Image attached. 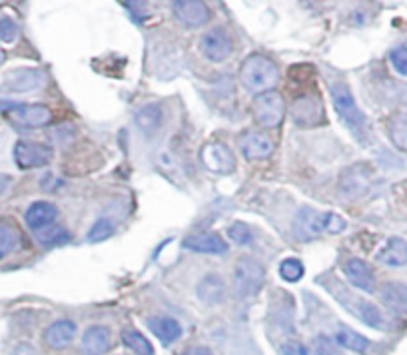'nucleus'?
Wrapping results in <instances>:
<instances>
[{"label":"nucleus","mask_w":407,"mask_h":355,"mask_svg":"<svg viewBox=\"0 0 407 355\" xmlns=\"http://www.w3.org/2000/svg\"><path fill=\"white\" fill-rule=\"evenodd\" d=\"M241 86L252 94H264L270 92L280 80V70L276 62L264 54H250L241 62L240 68Z\"/></svg>","instance_id":"nucleus-1"},{"label":"nucleus","mask_w":407,"mask_h":355,"mask_svg":"<svg viewBox=\"0 0 407 355\" xmlns=\"http://www.w3.org/2000/svg\"><path fill=\"white\" fill-rule=\"evenodd\" d=\"M330 94H332L333 108H335L337 116L342 118V122L346 124L360 142H365L367 140V122H365L363 112L353 100V94H351L349 86L344 82H333L330 86Z\"/></svg>","instance_id":"nucleus-2"},{"label":"nucleus","mask_w":407,"mask_h":355,"mask_svg":"<svg viewBox=\"0 0 407 355\" xmlns=\"http://www.w3.org/2000/svg\"><path fill=\"white\" fill-rule=\"evenodd\" d=\"M344 228H346V220L340 218L337 214L316 212L312 207H302L294 220V232L300 239H312V237L319 236L321 232L337 234Z\"/></svg>","instance_id":"nucleus-3"},{"label":"nucleus","mask_w":407,"mask_h":355,"mask_svg":"<svg viewBox=\"0 0 407 355\" xmlns=\"http://www.w3.org/2000/svg\"><path fill=\"white\" fill-rule=\"evenodd\" d=\"M374 184V170L369 164H353L342 172L337 182V194L344 200H360L369 192Z\"/></svg>","instance_id":"nucleus-4"},{"label":"nucleus","mask_w":407,"mask_h":355,"mask_svg":"<svg viewBox=\"0 0 407 355\" xmlns=\"http://www.w3.org/2000/svg\"><path fill=\"white\" fill-rule=\"evenodd\" d=\"M266 269L256 258H241L234 269V292L238 297H252L264 287Z\"/></svg>","instance_id":"nucleus-5"},{"label":"nucleus","mask_w":407,"mask_h":355,"mask_svg":"<svg viewBox=\"0 0 407 355\" xmlns=\"http://www.w3.org/2000/svg\"><path fill=\"white\" fill-rule=\"evenodd\" d=\"M252 114L260 126L264 128H276L282 124L284 114H286V104H284V96L276 90L257 94L256 100L252 104Z\"/></svg>","instance_id":"nucleus-6"},{"label":"nucleus","mask_w":407,"mask_h":355,"mask_svg":"<svg viewBox=\"0 0 407 355\" xmlns=\"http://www.w3.org/2000/svg\"><path fill=\"white\" fill-rule=\"evenodd\" d=\"M54 150L40 142L32 140H18L15 146V162L22 170H34V168H45L52 162Z\"/></svg>","instance_id":"nucleus-7"},{"label":"nucleus","mask_w":407,"mask_h":355,"mask_svg":"<svg viewBox=\"0 0 407 355\" xmlns=\"http://www.w3.org/2000/svg\"><path fill=\"white\" fill-rule=\"evenodd\" d=\"M292 118L302 128H314L326 122V110L324 104L316 94H302L292 104Z\"/></svg>","instance_id":"nucleus-8"},{"label":"nucleus","mask_w":407,"mask_h":355,"mask_svg":"<svg viewBox=\"0 0 407 355\" xmlns=\"http://www.w3.org/2000/svg\"><path fill=\"white\" fill-rule=\"evenodd\" d=\"M8 120L20 128H45L52 122V110L45 104H18L6 112Z\"/></svg>","instance_id":"nucleus-9"},{"label":"nucleus","mask_w":407,"mask_h":355,"mask_svg":"<svg viewBox=\"0 0 407 355\" xmlns=\"http://www.w3.org/2000/svg\"><path fill=\"white\" fill-rule=\"evenodd\" d=\"M335 297L346 306L347 310L351 311L360 322H363L365 326L369 327H379L385 326V320H383V313L379 311L377 306H374L372 301H367V299H363V297H356L351 296V292H344V290H340V294H335Z\"/></svg>","instance_id":"nucleus-10"},{"label":"nucleus","mask_w":407,"mask_h":355,"mask_svg":"<svg viewBox=\"0 0 407 355\" xmlns=\"http://www.w3.org/2000/svg\"><path fill=\"white\" fill-rule=\"evenodd\" d=\"M200 50L210 62H224L232 56L234 42H232V36L224 29H212L202 36Z\"/></svg>","instance_id":"nucleus-11"},{"label":"nucleus","mask_w":407,"mask_h":355,"mask_svg":"<svg viewBox=\"0 0 407 355\" xmlns=\"http://www.w3.org/2000/svg\"><path fill=\"white\" fill-rule=\"evenodd\" d=\"M46 84V76L38 68H16L13 72L4 76L2 88L6 92H16V94H24V92H34L40 90Z\"/></svg>","instance_id":"nucleus-12"},{"label":"nucleus","mask_w":407,"mask_h":355,"mask_svg":"<svg viewBox=\"0 0 407 355\" xmlns=\"http://www.w3.org/2000/svg\"><path fill=\"white\" fill-rule=\"evenodd\" d=\"M174 15L184 26L198 29L210 20V8L204 0H174Z\"/></svg>","instance_id":"nucleus-13"},{"label":"nucleus","mask_w":407,"mask_h":355,"mask_svg":"<svg viewBox=\"0 0 407 355\" xmlns=\"http://www.w3.org/2000/svg\"><path fill=\"white\" fill-rule=\"evenodd\" d=\"M240 150L248 162H260L270 158L273 152V142L268 134L246 132L240 138Z\"/></svg>","instance_id":"nucleus-14"},{"label":"nucleus","mask_w":407,"mask_h":355,"mask_svg":"<svg viewBox=\"0 0 407 355\" xmlns=\"http://www.w3.org/2000/svg\"><path fill=\"white\" fill-rule=\"evenodd\" d=\"M202 160L206 164V168L216 174H230L236 168V158L232 150L222 142H212L202 150Z\"/></svg>","instance_id":"nucleus-15"},{"label":"nucleus","mask_w":407,"mask_h":355,"mask_svg":"<svg viewBox=\"0 0 407 355\" xmlns=\"http://www.w3.org/2000/svg\"><path fill=\"white\" fill-rule=\"evenodd\" d=\"M344 274H346L347 281L351 285H356L358 290H362L365 294H374L376 290V278L372 267L367 266L360 258H349L344 262Z\"/></svg>","instance_id":"nucleus-16"},{"label":"nucleus","mask_w":407,"mask_h":355,"mask_svg":"<svg viewBox=\"0 0 407 355\" xmlns=\"http://www.w3.org/2000/svg\"><path fill=\"white\" fill-rule=\"evenodd\" d=\"M184 246L192 252L212 253V255L228 252V244L224 242V237L214 232H192L190 236L184 237Z\"/></svg>","instance_id":"nucleus-17"},{"label":"nucleus","mask_w":407,"mask_h":355,"mask_svg":"<svg viewBox=\"0 0 407 355\" xmlns=\"http://www.w3.org/2000/svg\"><path fill=\"white\" fill-rule=\"evenodd\" d=\"M76 336V324L70 320H58L52 322L50 326L45 329V341L48 347L52 349H64L68 347Z\"/></svg>","instance_id":"nucleus-18"},{"label":"nucleus","mask_w":407,"mask_h":355,"mask_svg":"<svg viewBox=\"0 0 407 355\" xmlns=\"http://www.w3.org/2000/svg\"><path fill=\"white\" fill-rule=\"evenodd\" d=\"M56 216H58V207L54 206L52 202H34L31 204V207L26 210V214H24V220H26V226L34 230V232H38V230H42L46 226H52L54 220H56Z\"/></svg>","instance_id":"nucleus-19"},{"label":"nucleus","mask_w":407,"mask_h":355,"mask_svg":"<svg viewBox=\"0 0 407 355\" xmlns=\"http://www.w3.org/2000/svg\"><path fill=\"white\" fill-rule=\"evenodd\" d=\"M112 333L104 326H92L86 329L82 338V354L84 355H104L110 349Z\"/></svg>","instance_id":"nucleus-20"},{"label":"nucleus","mask_w":407,"mask_h":355,"mask_svg":"<svg viewBox=\"0 0 407 355\" xmlns=\"http://www.w3.org/2000/svg\"><path fill=\"white\" fill-rule=\"evenodd\" d=\"M162 122H164V110L160 104H146L136 112V126L148 138L162 128Z\"/></svg>","instance_id":"nucleus-21"},{"label":"nucleus","mask_w":407,"mask_h":355,"mask_svg":"<svg viewBox=\"0 0 407 355\" xmlns=\"http://www.w3.org/2000/svg\"><path fill=\"white\" fill-rule=\"evenodd\" d=\"M377 262L390 267L407 266V242L404 237H390L377 252Z\"/></svg>","instance_id":"nucleus-22"},{"label":"nucleus","mask_w":407,"mask_h":355,"mask_svg":"<svg viewBox=\"0 0 407 355\" xmlns=\"http://www.w3.org/2000/svg\"><path fill=\"white\" fill-rule=\"evenodd\" d=\"M381 301L397 313H407V283L388 281L379 287Z\"/></svg>","instance_id":"nucleus-23"},{"label":"nucleus","mask_w":407,"mask_h":355,"mask_svg":"<svg viewBox=\"0 0 407 355\" xmlns=\"http://www.w3.org/2000/svg\"><path fill=\"white\" fill-rule=\"evenodd\" d=\"M198 297L206 303H222L226 299V283L220 274H208L198 283Z\"/></svg>","instance_id":"nucleus-24"},{"label":"nucleus","mask_w":407,"mask_h":355,"mask_svg":"<svg viewBox=\"0 0 407 355\" xmlns=\"http://www.w3.org/2000/svg\"><path fill=\"white\" fill-rule=\"evenodd\" d=\"M148 327H150L152 333L162 341L164 345H170V343L178 341L182 336L180 324L176 320H172V317H164V315L150 317L148 320Z\"/></svg>","instance_id":"nucleus-25"},{"label":"nucleus","mask_w":407,"mask_h":355,"mask_svg":"<svg viewBox=\"0 0 407 355\" xmlns=\"http://www.w3.org/2000/svg\"><path fill=\"white\" fill-rule=\"evenodd\" d=\"M388 136L392 144L401 152H407V112H395L388 120Z\"/></svg>","instance_id":"nucleus-26"},{"label":"nucleus","mask_w":407,"mask_h":355,"mask_svg":"<svg viewBox=\"0 0 407 355\" xmlns=\"http://www.w3.org/2000/svg\"><path fill=\"white\" fill-rule=\"evenodd\" d=\"M333 341L340 345V347H346V349H351V352H358V354H363L367 347H369V340L360 336L358 331L349 329V327H340Z\"/></svg>","instance_id":"nucleus-27"},{"label":"nucleus","mask_w":407,"mask_h":355,"mask_svg":"<svg viewBox=\"0 0 407 355\" xmlns=\"http://www.w3.org/2000/svg\"><path fill=\"white\" fill-rule=\"evenodd\" d=\"M20 246V232L15 223L0 222V260L10 255Z\"/></svg>","instance_id":"nucleus-28"},{"label":"nucleus","mask_w":407,"mask_h":355,"mask_svg":"<svg viewBox=\"0 0 407 355\" xmlns=\"http://www.w3.org/2000/svg\"><path fill=\"white\" fill-rule=\"evenodd\" d=\"M36 234V239L46 246V248H54V246H62L70 239V234L66 232V228L62 226H46L42 230L34 232Z\"/></svg>","instance_id":"nucleus-29"},{"label":"nucleus","mask_w":407,"mask_h":355,"mask_svg":"<svg viewBox=\"0 0 407 355\" xmlns=\"http://www.w3.org/2000/svg\"><path fill=\"white\" fill-rule=\"evenodd\" d=\"M120 338H122V343H124L126 347H130L134 354H138V355L154 354L150 341L146 340L140 331H136V329H124V331L120 333Z\"/></svg>","instance_id":"nucleus-30"},{"label":"nucleus","mask_w":407,"mask_h":355,"mask_svg":"<svg viewBox=\"0 0 407 355\" xmlns=\"http://www.w3.org/2000/svg\"><path fill=\"white\" fill-rule=\"evenodd\" d=\"M303 274H305L303 264L300 260H296V258H287V260H284L280 264V276H282V280L289 281V283L302 280Z\"/></svg>","instance_id":"nucleus-31"},{"label":"nucleus","mask_w":407,"mask_h":355,"mask_svg":"<svg viewBox=\"0 0 407 355\" xmlns=\"http://www.w3.org/2000/svg\"><path fill=\"white\" fill-rule=\"evenodd\" d=\"M112 234H114V226H112V222H110V220H98L96 223H92L90 232H88L86 239L96 244V242H104V239H108Z\"/></svg>","instance_id":"nucleus-32"},{"label":"nucleus","mask_w":407,"mask_h":355,"mask_svg":"<svg viewBox=\"0 0 407 355\" xmlns=\"http://www.w3.org/2000/svg\"><path fill=\"white\" fill-rule=\"evenodd\" d=\"M228 236L230 239L234 242V244H238V246H248L250 242H252V230L246 226L244 222H236L232 223L230 228H228Z\"/></svg>","instance_id":"nucleus-33"},{"label":"nucleus","mask_w":407,"mask_h":355,"mask_svg":"<svg viewBox=\"0 0 407 355\" xmlns=\"http://www.w3.org/2000/svg\"><path fill=\"white\" fill-rule=\"evenodd\" d=\"M16 36H18V24L10 16H0V40L15 42Z\"/></svg>","instance_id":"nucleus-34"},{"label":"nucleus","mask_w":407,"mask_h":355,"mask_svg":"<svg viewBox=\"0 0 407 355\" xmlns=\"http://www.w3.org/2000/svg\"><path fill=\"white\" fill-rule=\"evenodd\" d=\"M314 352L316 355H340V345L328 336H317L314 341Z\"/></svg>","instance_id":"nucleus-35"},{"label":"nucleus","mask_w":407,"mask_h":355,"mask_svg":"<svg viewBox=\"0 0 407 355\" xmlns=\"http://www.w3.org/2000/svg\"><path fill=\"white\" fill-rule=\"evenodd\" d=\"M390 58H392L393 68H395L399 74L407 76V46H397V48H393Z\"/></svg>","instance_id":"nucleus-36"},{"label":"nucleus","mask_w":407,"mask_h":355,"mask_svg":"<svg viewBox=\"0 0 407 355\" xmlns=\"http://www.w3.org/2000/svg\"><path fill=\"white\" fill-rule=\"evenodd\" d=\"M282 355H310V352L300 341L289 340L282 345Z\"/></svg>","instance_id":"nucleus-37"},{"label":"nucleus","mask_w":407,"mask_h":355,"mask_svg":"<svg viewBox=\"0 0 407 355\" xmlns=\"http://www.w3.org/2000/svg\"><path fill=\"white\" fill-rule=\"evenodd\" d=\"M188 355H214L208 349V347H202V345H198V347H194V349H190V354Z\"/></svg>","instance_id":"nucleus-38"},{"label":"nucleus","mask_w":407,"mask_h":355,"mask_svg":"<svg viewBox=\"0 0 407 355\" xmlns=\"http://www.w3.org/2000/svg\"><path fill=\"white\" fill-rule=\"evenodd\" d=\"M8 184H10V176H6V174H0V196L4 194V190L8 188Z\"/></svg>","instance_id":"nucleus-39"},{"label":"nucleus","mask_w":407,"mask_h":355,"mask_svg":"<svg viewBox=\"0 0 407 355\" xmlns=\"http://www.w3.org/2000/svg\"><path fill=\"white\" fill-rule=\"evenodd\" d=\"M16 102H10V100H0V112H8L10 108H15Z\"/></svg>","instance_id":"nucleus-40"},{"label":"nucleus","mask_w":407,"mask_h":355,"mask_svg":"<svg viewBox=\"0 0 407 355\" xmlns=\"http://www.w3.org/2000/svg\"><path fill=\"white\" fill-rule=\"evenodd\" d=\"M4 60H6V52H4V50L0 48V66L4 64Z\"/></svg>","instance_id":"nucleus-41"}]
</instances>
